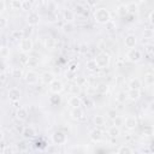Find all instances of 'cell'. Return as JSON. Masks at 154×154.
<instances>
[{
    "label": "cell",
    "mask_w": 154,
    "mask_h": 154,
    "mask_svg": "<svg viewBox=\"0 0 154 154\" xmlns=\"http://www.w3.org/2000/svg\"><path fill=\"white\" fill-rule=\"evenodd\" d=\"M73 12H75V14L76 13H78V14H81V13H84L85 12V10H88V8H85L84 7V5H82V4H76L75 5V7H73Z\"/></svg>",
    "instance_id": "836d02e7"
},
{
    "label": "cell",
    "mask_w": 154,
    "mask_h": 154,
    "mask_svg": "<svg viewBox=\"0 0 154 154\" xmlns=\"http://www.w3.org/2000/svg\"><path fill=\"white\" fill-rule=\"evenodd\" d=\"M6 8V2L4 0H0V11H4Z\"/></svg>",
    "instance_id": "11a10c76"
},
{
    "label": "cell",
    "mask_w": 154,
    "mask_h": 154,
    "mask_svg": "<svg viewBox=\"0 0 154 154\" xmlns=\"http://www.w3.org/2000/svg\"><path fill=\"white\" fill-rule=\"evenodd\" d=\"M105 123H106V119H105L103 116L97 114V116L94 117V124L96 125V128H101V126H103Z\"/></svg>",
    "instance_id": "d4e9b609"
},
{
    "label": "cell",
    "mask_w": 154,
    "mask_h": 154,
    "mask_svg": "<svg viewBox=\"0 0 154 154\" xmlns=\"http://www.w3.org/2000/svg\"><path fill=\"white\" fill-rule=\"evenodd\" d=\"M10 7L12 10H22V1L20 0H12V1H10Z\"/></svg>",
    "instance_id": "d6a6232c"
},
{
    "label": "cell",
    "mask_w": 154,
    "mask_h": 154,
    "mask_svg": "<svg viewBox=\"0 0 154 154\" xmlns=\"http://www.w3.org/2000/svg\"><path fill=\"white\" fill-rule=\"evenodd\" d=\"M107 116H108L111 119H114V118L117 117V111H116V109H108Z\"/></svg>",
    "instance_id": "681fc988"
},
{
    "label": "cell",
    "mask_w": 154,
    "mask_h": 154,
    "mask_svg": "<svg viewBox=\"0 0 154 154\" xmlns=\"http://www.w3.org/2000/svg\"><path fill=\"white\" fill-rule=\"evenodd\" d=\"M96 91H97L99 94L103 95V94H106V93L108 91V85L105 84V83H100V84L96 87Z\"/></svg>",
    "instance_id": "1f68e13d"
},
{
    "label": "cell",
    "mask_w": 154,
    "mask_h": 154,
    "mask_svg": "<svg viewBox=\"0 0 154 154\" xmlns=\"http://www.w3.org/2000/svg\"><path fill=\"white\" fill-rule=\"evenodd\" d=\"M117 154H134V152H132V149L129 147V146H120L119 148H118V150H117Z\"/></svg>",
    "instance_id": "83f0119b"
},
{
    "label": "cell",
    "mask_w": 154,
    "mask_h": 154,
    "mask_svg": "<svg viewBox=\"0 0 154 154\" xmlns=\"http://www.w3.org/2000/svg\"><path fill=\"white\" fill-rule=\"evenodd\" d=\"M107 134L112 137V138H116V137H118L119 135H120V129L118 128V126H111L108 130H107Z\"/></svg>",
    "instance_id": "cb8c5ba5"
},
{
    "label": "cell",
    "mask_w": 154,
    "mask_h": 154,
    "mask_svg": "<svg viewBox=\"0 0 154 154\" xmlns=\"http://www.w3.org/2000/svg\"><path fill=\"white\" fill-rule=\"evenodd\" d=\"M78 51H79V52H81L82 54H84V53H87V52H88V46H87L85 43H82V45L79 46Z\"/></svg>",
    "instance_id": "c3c4849f"
},
{
    "label": "cell",
    "mask_w": 154,
    "mask_h": 154,
    "mask_svg": "<svg viewBox=\"0 0 154 154\" xmlns=\"http://www.w3.org/2000/svg\"><path fill=\"white\" fill-rule=\"evenodd\" d=\"M32 48H34V43H32V40L30 37H23L19 41V51L23 54H26V53L31 52Z\"/></svg>",
    "instance_id": "3957f363"
},
{
    "label": "cell",
    "mask_w": 154,
    "mask_h": 154,
    "mask_svg": "<svg viewBox=\"0 0 154 154\" xmlns=\"http://www.w3.org/2000/svg\"><path fill=\"white\" fill-rule=\"evenodd\" d=\"M70 87H71V88H70V90H71V91H73V95H77L78 89H79V88H78V85H77L76 83H73V84H71Z\"/></svg>",
    "instance_id": "816d5d0a"
},
{
    "label": "cell",
    "mask_w": 154,
    "mask_h": 154,
    "mask_svg": "<svg viewBox=\"0 0 154 154\" xmlns=\"http://www.w3.org/2000/svg\"><path fill=\"white\" fill-rule=\"evenodd\" d=\"M52 142L57 146H60V144H65L67 142V136L63 132V131H55L53 132L52 135Z\"/></svg>",
    "instance_id": "5b68a950"
},
{
    "label": "cell",
    "mask_w": 154,
    "mask_h": 154,
    "mask_svg": "<svg viewBox=\"0 0 154 154\" xmlns=\"http://www.w3.org/2000/svg\"><path fill=\"white\" fill-rule=\"evenodd\" d=\"M69 70L72 71V72L77 71V70H78V64H77V63H71L70 66H69Z\"/></svg>",
    "instance_id": "f907efd6"
},
{
    "label": "cell",
    "mask_w": 154,
    "mask_h": 154,
    "mask_svg": "<svg viewBox=\"0 0 154 154\" xmlns=\"http://www.w3.org/2000/svg\"><path fill=\"white\" fill-rule=\"evenodd\" d=\"M142 35H143V40H144V38H147V40H152L154 32H153L152 29H144V31L142 32Z\"/></svg>",
    "instance_id": "f35d334b"
},
{
    "label": "cell",
    "mask_w": 154,
    "mask_h": 154,
    "mask_svg": "<svg viewBox=\"0 0 154 154\" xmlns=\"http://www.w3.org/2000/svg\"><path fill=\"white\" fill-rule=\"evenodd\" d=\"M12 77L14 78H20L23 77V71L20 67H13L12 69Z\"/></svg>",
    "instance_id": "e575fe53"
},
{
    "label": "cell",
    "mask_w": 154,
    "mask_h": 154,
    "mask_svg": "<svg viewBox=\"0 0 154 154\" xmlns=\"http://www.w3.org/2000/svg\"><path fill=\"white\" fill-rule=\"evenodd\" d=\"M35 135H36V130H35V128H34L32 125H28V126H25V128L23 129V131H22V136H23L24 140L32 138Z\"/></svg>",
    "instance_id": "7c38bea8"
},
{
    "label": "cell",
    "mask_w": 154,
    "mask_h": 154,
    "mask_svg": "<svg viewBox=\"0 0 154 154\" xmlns=\"http://www.w3.org/2000/svg\"><path fill=\"white\" fill-rule=\"evenodd\" d=\"M28 59H29V57H28L26 54H23V53H22V55H20V61H22V64H23V65H26Z\"/></svg>",
    "instance_id": "f5cc1de1"
},
{
    "label": "cell",
    "mask_w": 154,
    "mask_h": 154,
    "mask_svg": "<svg viewBox=\"0 0 154 154\" xmlns=\"http://www.w3.org/2000/svg\"><path fill=\"white\" fill-rule=\"evenodd\" d=\"M143 135H144V136H148V137H150V136L153 135V128H152V125L144 126V129H143Z\"/></svg>",
    "instance_id": "ee69618b"
},
{
    "label": "cell",
    "mask_w": 154,
    "mask_h": 154,
    "mask_svg": "<svg viewBox=\"0 0 154 154\" xmlns=\"http://www.w3.org/2000/svg\"><path fill=\"white\" fill-rule=\"evenodd\" d=\"M38 78H40V76L32 70H29V71H26L24 73V79H25V82L28 84H31V85L36 84L38 82Z\"/></svg>",
    "instance_id": "52a82bcc"
},
{
    "label": "cell",
    "mask_w": 154,
    "mask_h": 154,
    "mask_svg": "<svg viewBox=\"0 0 154 154\" xmlns=\"http://www.w3.org/2000/svg\"><path fill=\"white\" fill-rule=\"evenodd\" d=\"M126 58H128V60L131 61V63H138V61L143 58V55H142V52H141L140 49L132 48V49H129V51H128Z\"/></svg>",
    "instance_id": "277c9868"
},
{
    "label": "cell",
    "mask_w": 154,
    "mask_h": 154,
    "mask_svg": "<svg viewBox=\"0 0 154 154\" xmlns=\"http://www.w3.org/2000/svg\"><path fill=\"white\" fill-rule=\"evenodd\" d=\"M153 16H154V11H150V12H149V17H148V19H149V23H150V24H153V23H154V20H153Z\"/></svg>",
    "instance_id": "db71d44e"
},
{
    "label": "cell",
    "mask_w": 154,
    "mask_h": 154,
    "mask_svg": "<svg viewBox=\"0 0 154 154\" xmlns=\"http://www.w3.org/2000/svg\"><path fill=\"white\" fill-rule=\"evenodd\" d=\"M17 148H18L19 152H26V150L29 149V143H28L25 140L19 141V142L17 143Z\"/></svg>",
    "instance_id": "f1b7e54d"
},
{
    "label": "cell",
    "mask_w": 154,
    "mask_h": 154,
    "mask_svg": "<svg viewBox=\"0 0 154 154\" xmlns=\"http://www.w3.org/2000/svg\"><path fill=\"white\" fill-rule=\"evenodd\" d=\"M117 12H118V14L120 16V17H124L126 13H128V11H126V5H119L118 7H117Z\"/></svg>",
    "instance_id": "74e56055"
},
{
    "label": "cell",
    "mask_w": 154,
    "mask_h": 154,
    "mask_svg": "<svg viewBox=\"0 0 154 154\" xmlns=\"http://www.w3.org/2000/svg\"><path fill=\"white\" fill-rule=\"evenodd\" d=\"M87 69H88L89 71L94 72V71L97 70V66H96V64H95L94 60H88V61H87Z\"/></svg>",
    "instance_id": "60d3db41"
},
{
    "label": "cell",
    "mask_w": 154,
    "mask_h": 154,
    "mask_svg": "<svg viewBox=\"0 0 154 154\" xmlns=\"http://www.w3.org/2000/svg\"><path fill=\"white\" fill-rule=\"evenodd\" d=\"M141 87H142V82L138 79V78H131L130 82H129V88L131 90H141Z\"/></svg>",
    "instance_id": "d6986e66"
},
{
    "label": "cell",
    "mask_w": 154,
    "mask_h": 154,
    "mask_svg": "<svg viewBox=\"0 0 154 154\" xmlns=\"http://www.w3.org/2000/svg\"><path fill=\"white\" fill-rule=\"evenodd\" d=\"M10 36L14 41H20L23 38V31L22 30H12L11 34H10Z\"/></svg>",
    "instance_id": "484cf974"
},
{
    "label": "cell",
    "mask_w": 154,
    "mask_h": 154,
    "mask_svg": "<svg viewBox=\"0 0 154 154\" xmlns=\"http://www.w3.org/2000/svg\"><path fill=\"white\" fill-rule=\"evenodd\" d=\"M2 154H14V148L12 146H5L2 149Z\"/></svg>",
    "instance_id": "f6af8a7d"
},
{
    "label": "cell",
    "mask_w": 154,
    "mask_h": 154,
    "mask_svg": "<svg viewBox=\"0 0 154 154\" xmlns=\"http://www.w3.org/2000/svg\"><path fill=\"white\" fill-rule=\"evenodd\" d=\"M94 19L100 24H107L111 20V13L105 7H99L94 11Z\"/></svg>",
    "instance_id": "6da1fadb"
},
{
    "label": "cell",
    "mask_w": 154,
    "mask_h": 154,
    "mask_svg": "<svg viewBox=\"0 0 154 154\" xmlns=\"http://www.w3.org/2000/svg\"><path fill=\"white\" fill-rule=\"evenodd\" d=\"M26 23L30 26H35L40 23V14L36 11H30L26 16Z\"/></svg>",
    "instance_id": "ba28073f"
},
{
    "label": "cell",
    "mask_w": 154,
    "mask_h": 154,
    "mask_svg": "<svg viewBox=\"0 0 154 154\" xmlns=\"http://www.w3.org/2000/svg\"><path fill=\"white\" fill-rule=\"evenodd\" d=\"M128 100V95L125 91H118L117 95H116V101L118 103H124L125 101Z\"/></svg>",
    "instance_id": "4316f807"
},
{
    "label": "cell",
    "mask_w": 154,
    "mask_h": 154,
    "mask_svg": "<svg viewBox=\"0 0 154 154\" xmlns=\"http://www.w3.org/2000/svg\"><path fill=\"white\" fill-rule=\"evenodd\" d=\"M7 24H8L7 18L4 16H0V29H5L7 26Z\"/></svg>",
    "instance_id": "bcb514c9"
},
{
    "label": "cell",
    "mask_w": 154,
    "mask_h": 154,
    "mask_svg": "<svg viewBox=\"0 0 154 154\" xmlns=\"http://www.w3.org/2000/svg\"><path fill=\"white\" fill-rule=\"evenodd\" d=\"M7 95H8V99H10L11 101L16 102V101H18V100L20 99V96H22V91H20L19 88H17V87H12V88L8 89Z\"/></svg>",
    "instance_id": "30bf717a"
},
{
    "label": "cell",
    "mask_w": 154,
    "mask_h": 154,
    "mask_svg": "<svg viewBox=\"0 0 154 154\" xmlns=\"http://www.w3.org/2000/svg\"><path fill=\"white\" fill-rule=\"evenodd\" d=\"M16 117H17V119L20 120V122L25 120V119L28 118V109H26L25 107H19V108L17 109V112H16Z\"/></svg>",
    "instance_id": "ffe728a7"
},
{
    "label": "cell",
    "mask_w": 154,
    "mask_h": 154,
    "mask_svg": "<svg viewBox=\"0 0 154 154\" xmlns=\"http://www.w3.org/2000/svg\"><path fill=\"white\" fill-rule=\"evenodd\" d=\"M75 17H76V14H75V12H73L72 10H69V8L64 10V12H63V18H64L65 23H73Z\"/></svg>",
    "instance_id": "2e32d148"
},
{
    "label": "cell",
    "mask_w": 154,
    "mask_h": 154,
    "mask_svg": "<svg viewBox=\"0 0 154 154\" xmlns=\"http://www.w3.org/2000/svg\"><path fill=\"white\" fill-rule=\"evenodd\" d=\"M126 95H128V99L129 100L137 101L140 99V96H141V90H131V89H129V91L126 93Z\"/></svg>",
    "instance_id": "44dd1931"
},
{
    "label": "cell",
    "mask_w": 154,
    "mask_h": 154,
    "mask_svg": "<svg viewBox=\"0 0 154 154\" xmlns=\"http://www.w3.org/2000/svg\"><path fill=\"white\" fill-rule=\"evenodd\" d=\"M73 29H75L73 23H65V24L63 25V30H64L65 32H72Z\"/></svg>",
    "instance_id": "b9f144b4"
},
{
    "label": "cell",
    "mask_w": 154,
    "mask_h": 154,
    "mask_svg": "<svg viewBox=\"0 0 154 154\" xmlns=\"http://www.w3.org/2000/svg\"><path fill=\"white\" fill-rule=\"evenodd\" d=\"M49 102H51V105H53V106H58V105L61 102V96H59V94H54L53 96L49 97Z\"/></svg>",
    "instance_id": "4dcf8cb0"
},
{
    "label": "cell",
    "mask_w": 154,
    "mask_h": 154,
    "mask_svg": "<svg viewBox=\"0 0 154 154\" xmlns=\"http://www.w3.org/2000/svg\"><path fill=\"white\" fill-rule=\"evenodd\" d=\"M113 120H114V126H118V128H119L120 125H123V123H124L123 118H122V117H119V116H117Z\"/></svg>",
    "instance_id": "7dc6e473"
},
{
    "label": "cell",
    "mask_w": 154,
    "mask_h": 154,
    "mask_svg": "<svg viewBox=\"0 0 154 154\" xmlns=\"http://www.w3.org/2000/svg\"><path fill=\"white\" fill-rule=\"evenodd\" d=\"M22 31H23V37H30V35L32 34V26L28 25L26 28L22 29Z\"/></svg>",
    "instance_id": "7bdbcfd3"
},
{
    "label": "cell",
    "mask_w": 154,
    "mask_h": 154,
    "mask_svg": "<svg viewBox=\"0 0 154 154\" xmlns=\"http://www.w3.org/2000/svg\"><path fill=\"white\" fill-rule=\"evenodd\" d=\"M124 45H125V47L129 48V49L135 48V46L137 45V37H136V35H134V34H128V35L124 37Z\"/></svg>",
    "instance_id": "9c48e42d"
},
{
    "label": "cell",
    "mask_w": 154,
    "mask_h": 154,
    "mask_svg": "<svg viewBox=\"0 0 154 154\" xmlns=\"http://www.w3.org/2000/svg\"><path fill=\"white\" fill-rule=\"evenodd\" d=\"M37 65H38V60L36 58H34V57H29L28 63H26V66H29V67H36Z\"/></svg>",
    "instance_id": "d590c367"
},
{
    "label": "cell",
    "mask_w": 154,
    "mask_h": 154,
    "mask_svg": "<svg viewBox=\"0 0 154 154\" xmlns=\"http://www.w3.org/2000/svg\"><path fill=\"white\" fill-rule=\"evenodd\" d=\"M32 8V2L29 1V0H23L22 1V10L24 11H29Z\"/></svg>",
    "instance_id": "8d00e7d4"
},
{
    "label": "cell",
    "mask_w": 154,
    "mask_h": 154,
    "mask_svg": "<svg viewBox=\"0 0 154 154\" xmlns=\"http://www.w3.org/2000/svg\"><path fill=\"white\" fill-rule=\"evenodd\" d=\"M84 116V111L82 109V107H77V108H72L70 111V117L75 120H78V119H82Z\"/></svg>",
    "instance_id": "9a60e30c"
},
{
    "label": "cell",
    "mask_w": 154,
    "mask_h": 154,
    "mask_svg": "<svg viewBox=\"0 0 154 154\" xmlns=\"http://www.w3.org/2000/svg\"><path fill=\"white\" fill-rule=\"evenodd\" d=\"M144 84L147 87H152L154 84V75H153V72L144 73Z\"/></svg>",
    "instance_id": "7402d4cb"
},
{
    "label": "cell",
    "mask_w": 154,
    "mask_h": 154,
    "mask_svg": "<svg viewBox=\"0 0 154 154\" xmlns=\"http://www.w3.org/2000/svg\"><path fill=\"white\" fill-rule=\"evenodd\" d=\"M126 11L130 14L137 13V11H138V4L137 2H130V4H128L126 5Z\"/></svg>",
    "instance_id": "603a6c76"
},
{
    "label": "cell",
    "mask_w": 154,
    "mask_h": 154,
    "mask_svg": "<svg viewBox=\"0 0 154 154\" xmlns=\"http://www.w3.org/2000/svg\"><path fill=\"white\" fill-rule=\"evenodd\" d=\"M87 4H88L89 6H94V5H96V2H95V1H88Z\"/></svg>",
    "instance_id": "6f0895ef"
},
{
    "label": "cell",
    "mask_w": 154,
    "mask_h": 154,
    "mask_svg": "<svg viewBox=\"0 0 154 154\" xmlns=\"http://www.w3.org/2000/svg\"><path fill=\"white\" fill-rule=\"evenodd\" d=\"M123 125L125 126V129H128V130H135L136 128H137V119L135 118V117H132V116H130V117H128L125 120H124V123H123Z\"/></svg>",
    "instance_id": "8fae6325"
},
{
    "label": "cell",
    "mask_w": 154,
    "mask_h": 154,
    "mask_svg": "<svg viewBox=\"0 0 154 154\" xmlns=\"http://www.w3.org/2000/svg\"><path fill=\"white\" fill-rule=\"evenodd\" d=\"M40 78H41L42 83H45V84H49L51 82H53V81L55 79V76H54L53 72H51V71H46V72H43V73L41 75Z\"/></svg>",
    "instance_id": "e0dca14e"
},
{
    "label": "cell",
    "mask_w": 154,
    "mask_h": 154,
    "mask_svg": "<svg viewBox=\"0 0 154 154\" xmlns=\"http://www.w3.org/2000/svg\"><path fill=\"white\" fill-rule=\"evenodd\" d=\"M4 137H5V134H4V131H2V130H0V142L4 140Z\"/></svg>",
    "instance_id": "9f6ffc18"
},
{
    "label": "cell",
    "mask_w": 154,
    "mask_h": 154,
    "mask_svg": "<svg viewBox=\"0 0 154 154\" xmlns=\"http://www.w3.org/2000/svg\"><path fill=\"white\" fill-rule=\"evenodd\" d=\"M8 55H10V48L6 47V46L0 47V57L1 58H7Z\"/></svg>",
    "instance_id": "ab89813d"
},
{
    "label": "cell",
    "mask_w": 154,
    "mask_h": 154,
    "mask_svg": "<svg viewBox=\"0 0 154 154\" xmlns=\"http://www.w3.org/2000/svg\"><path fill=\"white\" fill-rule=\"evenodd\" d=\"M69 102V106H71L72 108H77V107H81L82 106V99L78 96V95H71L67 100Z\"/></svg>",
    "instance_id": "5bb4252c"
},
{
    "label": "cell",
    "mask_w": 154,
    "mask_h": 154,
    "mask_svg": "<svg viewBox=\"0 0 154 154\" xmlns=\"http://www.w3.org/2000/svg\"><path fill=\"white\" fill-rule=\"evenodd\" d=\"M46 5H47V10H48V12H51V13H55V10L58 8V4H57L55 1H47Z\"/></svg>",
    "instance_id": "f546056e"
},
{
    "label": "cell",
    "mask_w": 154,
    "mask_h": 154,
    "mask_svg": "<svg viewBox=\"0 0 154 154\" xmlns=\"http://www.w3.org/2000/svg\"><path fill=\"white\" fill-rule=\"evenodd\" d=\"M93 60L95 61L97 69H106V67L109 65L111 58H109V54H108V53H106V52H100Z\"/></svg>",
    "instance_id": "7a4b0ae2"
},
{
    "label": "cell",
    "mask_w": 154,
    "mask_h": 154,
    "mask_svg": "<svg viewBox=\"0 0 154 154\" xmlns=\"http://www.w3.org/2000/svg\"><path fill=\"white\" fill-rule=\"evenodd\" d=\"M55 45H57L55 38L52 37V36H47L45 38V41H43V46H45L46 49H54L55 48Z\"/></svg>",
    "instance_id": "ac0fdd59"
},
{
    "label": "cell",
    "mask_w": 154,
    "mask_h": 154,
    "mask_svg": "<svg viewBox=\"0 0 154 154\" xmlns=\"http://www.w3.org/2000/svg\"><path fill=\"white\" fill-rule=\"evenodd\" d=\"M49 91L52 93V94H60L63 90H64V84H63V82L60 81V79H54L53 82H51L49 84Z\"/></svg>",
    "instance_id": "8992f818"
},
{
    "label": "cell",
    "mask_w": 154,
    "mask_h": 154,
    "mask_svg": "<svg viewBox=\"0 0 154 154\" xmlns=\"http://www.w3.org/2000/svg\"><path fill=\"white\" fill-rule=\"evenodd\" d=\"M103 132H102V130L100 129V128H95V129H93L91 131H90V134H89V137H90V140L93 141V142H100L101 140H102V135Z\"/></svg>",
    "instance_id": "4fadbf2b"
}]
</instances>
